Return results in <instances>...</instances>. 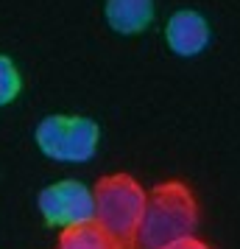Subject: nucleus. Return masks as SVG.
<instances>
[{"label":"nucleus","mask_w":240,"mask_h":249,"mask_svg":"<svg viewBox=\"0 0 240 249\" xmlns=\"http://www.w3.org/2000/svg\"><path fill=\"white\" fill-rule=\"evenodd\" d=\"M195 227H198V204L190 188H184L182 182H168L148 193L134 241L137 249H168L193 238Z\"/></svg>","instance_id":"nucleus-1"},{"label":"nucleus","mask_w":240,"mask_h":249,"mask_svg":"<svg viewBox=\"0 0 240 249\" xmlns=\"http://www.w3.org/2000/svg\"><path fill=\"white\" fill-rule=\"evenodd\" d=\"M95 227L114 241H131L137 235L143 210L148 202V193L143 191L134 177L128 174H112L103 177L95 188Z\"/></svg>","instance_id":"nucleus-2"},{"label":"nucleus","mask_w":240,"mask_h":249,"mask_svg":"<svg viewBox=\"0 0 240 249\" xmlns=\"http://www.w3.org/2000/svg\"><path fill=\"white\" fill-rule=\"evenodd\" d=\"M34 143L48 160L90 162L101 146V126L87 115H45L34 129Z\"/></svg>","instance_id":"nucleus-3"},{"label":"nucleus","mask_w":240,"mask_h":249,"mask_svg":"<svg viewBox=\"0 0 240 249\" xmlns=\"http://www.w3.org/2000/svg\"><path fill=\"white\" fill-rule=\"evenodd\" d=\"M36 210L53 230H79L95 224V191L81 179H56L36 196Z\"/></svg>","instance_id":"nucleus-4"},{"label":"nucleus","mask_w":240,"mask_h":249,"mask_svg":"<svg viewBox=\"0 0 240 249\" xmlns=\"http://www.w3.org/2000/svg\"><path fill=\"white\" fill-rule=\"evenodd\" d=\"M209 39H212L209 23L195 9H179L165 23V45L182 59H193L204 53L209 48Z\"/></svg>","instance_id":"nucleus-5"},{"label":"nucleus","mask_w":240,"mask_h":249,"mask_svg":"<svg viewBox=\"0 0 240 249\" xmlns=\"http://www.w3.org/2000/svg\"><path fill=\"white\" fill-rule=\"evenodd\" d=\"M154 0H106L103 3V17L112 31L117 34H143L154 23Z\"/></svg>","instance_id":"nucleus-6"},{"label":"nucleus","mask_w":240,"mask_h":249,"mask_svg":"<svg viewBox=\"0 0 240 249\" xmlns=\"http://www.w3.org/2000/svg\"><path fill=\"white\" fill-rule=\"evenodd\" d=\"M56 249H120V247H117L114 238L103 232L101 227L87 224V227H79V230L62 232Z\"/></svg>","instance_id":"nucleus-7"},{"label":"nucleus","mask_w":240,"mask_h":249,"mask_svg":"<svg viewBox=\"0 0 240 249\" xmlns=\"http://www.w3.org/2000/svg\"><path fill=\"white\" fill-rule=\"evenodd\" d=\"M23 92V76L12 56L0 53V107H9Z\"/></svg>","instance_id":"nucleus-8"},{"label":"nucleus","mask_w":240,"mask_h":249,"mask_svg":"<svg viewBox=\"0 0 240 249\" xmlns=\"http://www.w3.org/2000/svg\"><path fill=\"white\" fill-rule=\"evenodd\" d=\"M168 249H209V247H207V244H201V241H195V238H187V241L176 244V247H168Z\"/></svg>","instance_id":"nucleus-9"}]
</instances>
